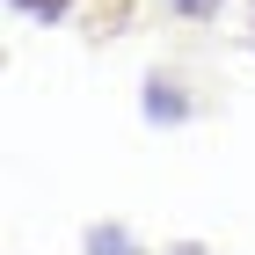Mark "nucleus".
<instances>
[{
    "mask_svg": "<svg viewBox=\"0 0 255 255\" xmlns=\"http://www.w3.org/2000/svg\"><path fill=\"white\" fill-rule=\"evenodd\" d=\"M146 117L153 124H182L190 117V102L175 95V80H146Z\"/></svg>",
    "mask_w": 255,
    "mask_h": 255,
    "instance_id": "f257e3e1",
    "label": "nucleus"
},
{
    "mask_svg": "<svg viewBox=\"0 0 255 255\" xmlns=\"http://www.w3.org/2000/svg\"><path fill=\"white\" fill-rule=\"evenodd\" d=\"M88 255H138L124 226H88Z\"/></svg>",
    "mask_w": 255,
    "mask_h": 255,
    "instance_id": "f03ea898",
    "label": "nucleus"
},
{
    "mask_svg": "<svg viewBox=\"0 0 255 255\" xmlns=\"http://www.w3.org/2000/svg\"><path fill=\"white\" fill-rule=\"evenodd\" d=\"M15 7H22V15H37V22H59L73 0H15Z\"/></svg>",
    "mask_w": 255,
    "mask_h": 255,
    "instance_id": "7ed1b4c3",
    "label": "nucleus"
},
{
    "mask_svg": "<svg viewBox=\"0 0 255 255\" xmlns=\"http://www.w3.org/2000/svg\"><path fill=\"white\" fill-rule=\"evenodd\" d=\"M175 7H182V15H212L219 0H175Z\"/></svg>",
    "mask_w": 255,
    "mask_h": 255,
    "instance_id": "20e7f679",
    "label": "nucleus"
},
{
    "mask_svg": "<svg viewBox=\"0 0 255 255\" xmlns=\"http://www.w3.org/2000/svg\"><path fill=\"white\" fill-rule=\"evenodd\" d=\"M175 255H204V248H175Z\"/></svg>",
    "mask_w": 255,
    "mask_h": 255,
    "instance_id": "39448f33",
    "label": "nucleus"
}]
</instances>
